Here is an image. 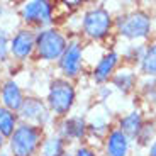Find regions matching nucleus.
<instances>
[{
    "label": "nucleus",
    "mask_w": 156,
    "mask_h": 156,
    "mask_svg": "<svg viewBox=\"0 0 156 156\" xmlns=\"http://www.w3.org/2000/svg\"><path fill=\"white\" fill-rule=\"evenodd\" d=\"M68 36L65 31L59 27L49 26L36 31V49H34V58L37 61H46V63H56L61 58L63 51L68 44Z\"/></svg>",
    "instance_id": "f257e3e1"
},
{
    "label": "nucleus",
    "mask_w": 156,
    "mask_h": 156,
    "mask_svg": "<svg viewBox=\"0 0 156 156\" xmlns=\"http://www.w3.org/2000/svg\"><path fill=\"white\" fill-rule=\"evenodd\" d=\"M20 22L34 31L55 26L56 4L55 0H24L19 7Z\"/></svg>",
    "instance_id": "f03ea898"
},
{
    "label": "nucleus",
    "mask_w": 156,
    "mask_h": 156,
    "mask_svg": "<svg viewBox=\"0 0 156 156\" xmlns=\"http://www.w3.org/2000/svg\"><path fill=\"white\" fill-rule=\"evenodd\" d=\"M43 127L29 122L17 124L9 137V149L12 156H34L43 143Z\"/></svg>",
    "instance_id": "7ed1b4c3"
},
{
    "label": "nucleus",
    "mask_w": 156,
    "mask_h": 156,
    "mask_svg": "<svg viewBox=\"0 0 156 156\" xmlns=\"http://www.w3.org/2000/svg\"><path fill=\"white\" fill-rule=\"evenodd\" d=\"M76 92L70 78H53L48 87V107L58 117L68 115L75 105Z\"/></svg>",
    "instance_id": "20e7f679"
},
{
    "label": "nucleus",
    "mask_w": 156,
    "mask_h": 156,
    "mask_svg": "<svg viewBox=\"0 0 156 156\" xmlns=\"http://www.w3.org/2000/svg\"><path fill=\"white\" fill-rule=\"evenodd\" d=\"M114 19L110 12L104 7H94L83 14L82 17V32L85 37L92 41H102L112 31Z\"/></svg>",
    "instance_id": "39448f33"
},
{
    "label": "nucleus",
    "mask_w": 156,
    "mask_h": 156,
    "mask_svg": "<svg viewBox=\"0 0 156 156\" xmlns=\"http://www.w3.org/2000/svg\"><path fill=\"white\" fill-rule=\"evenodd\" d=\"M115 26L122 37L131 39V41L144 39L151 32V17L143 10H134L119 17Z\"/></svg>",
    "instance_id": "423d86ee"
},
{
    "label": "nucleus",
    "mask_w": 156,
    "mask_h": 156,
    "mask_svg": "<svg viewBox=\"0 0 156 156\" xmlns=\"http://www.w3.org/2000/svg\"><path fill=\"white\" fill-rule=\"evenodd\" d=\"M58 70L65 78H76L83 68V44L80 39H70L61 58L56 61Z\"/></svg>",
    "instance_id": "0eeeda50"
},
{
    "label": "nucleus",
    "mask_w": 156,
    "mask_h": 156,
    "mask_svg": "<svg viewBox=\"0 0 156 156\" xmlns=\"http://www.w3.org/2000/svg\"><path fill=\"white\" fill-rule=\"evenodd\" d=\"M36 49V31L22 26L10 36V58L22 63L34 58Z\"/></svg>",
    "instance_id": "6e6552de"
},
{
    "label": "nucleus",
    "mask_w": 156,
    "mask_h": 156,
    "mask_svg": "<svg viewBox=\"0 0 156 156\" xmlns=\"http://www.w3.org/2000/svg\"><path fill=\"white\" fill-rule=\"evenodd\" d=\"M17 114H19V119L22 122H29V124L39 126V127H44L51 122L49 107L39 97H26L22 107Z\"/></svg>",
    "instance_id": "1a4fd4ad"
},
{
    "label": "nucleus",
    "mask_w": 156,
    "mask_h": 156,
    "mask_svg": "<svg viewBox=\"0 0 156 156\" xmlns=\"http://www.w3.org/2000/svg\"><path fill=\"white\" fill-rule=\"evenodd\" d=\"M24 98H26V95L22 94V88L19 87V83L16 80L7 78V80L2 82V92H0L2 105H5L7 109L14 110V112H19L24 104Z\"/></svg>",
    "instance_id": "9d476101"
},
{
    "label": "nucleus",
    "mask_w": 156,
    "mask_h": 156,
    "mask_svg": "<svg viewBox=\"0 0 156 156\" xmlns=\"http://www.w3.org/2000/svg\"><path fill=\"white\" fill-rule=\"evenodd\" d=\"M87 121L80 115H71V117H63V121L58 126V134L66 141L82 139L87 134Z\"/></svg>",
    "instance_id": "9b49d317"
},
{
    "label": "nucleus",
    "mask_w": 156,
    "mask_h": 156,
    "mask_svg": "<svg viewBox=\"0 0 156 156\" xmlns=\"http://www.w3.org/2000/svg\"><path fill=\"white\" fill-rule=\"evenodd\" d=\"M117 65H119V55L115 51H109L98 59V63L95 65L94 71H92V78L95 83H105L112 78L114 71H115Z\"/></svg>",
    "instance_id": "f8f14e48"
},
{
    "label": "nucleus",
    "mask_w": 156,
    "mask_h": 156,
    "mask_svg": "<svg viewBox=\"0 0 156 156\" xmlns=\"http://www.w3.org/2000/svg\"><path fill=\"white\" fill-rule=\"evenodd\" d=\"M107 156H127L129 153V137L121 129H112L105 139Z\"/></svg>",
    "instance_id": "ddd939ff"
},
{
    "label": "nucleus",
    "mask_w": 156,
    "mask_h": 156,
    "mask_svg": "<svg viewBox=\"0 0 156 156\" xmlns=\"http://www.w3.org/2000/svg\"><path fill=\"white\" fill-rule=\"evenodd\" d=\"M37 153L39 156H63L65 154V139L59 134L44 137Z\"/></svg>",
    "instance_id": "4468645a"
},
{
    "label": "nucleus",
    "mask_w": 156,
    "mask_h": 156,
    "mask_svg": "<svg viewBox=\"0 0 156 156\" xmlns=\"http://www.w3.org/2000/svg\"><path fill=\"white\" fill-rule=\"evenodd\" d=\"M141 127H143V117H141V114L137 110H134V112L127 114L126 117L121 119V127L119 129H121L129 139H136Z\"/></svg>",
    "instance_id": "2eb2a0df"
},
{
    "label": "nucleus",
    "mask_w": 156,
    "mask_h": 156,
    "mask_svg": "<svg viewBox=\"0 0 156 156\" xmlns=\"http://www.w3.org/2000/svg\"><path fill=\"white\" fill-rule=\"evenodd\" d=\"M17 124H19V114L14 110L7 109L5 105L0 104V131L4 133V136L10 137V134L16 131Z\"/></svg>",
    "instance_id": "dca6fc26"
},
{
    "label": "nucleus",
    "mask_w": 156,
    "mask_h": 156,
    "mask_svg": "<svg viewBox=\"0 0 156 156\" xmlns=\"http://www.w3.org/2000/svg\"><path fill=\"white\" fill-rule=\"evenodd\" d=\"M141 71L148 76H156V44H149L144 48V53L141 56Z\"/></svg>",
    "instance_id": "f3484780"
},
{
    "label": "nucleus",
    "mask_w": 156,
    "mask_h": 156,
    "mask_svg": "<svg viewBox=\"0 0 156 156\" xmlns=\"http://www.w3.org/2000/svg\"><path fill=\"white\" fill-rule=\"evenodd\" d=\"M110 80H112V83L121 90V92H126V94L131 92V90L134 88V85H136V76H134V73H131V71H119V73H114Z\"/></svg>",
    "instance_id": "a211bd4d"
},
{
    "label": "nucleus",
    "mask_w": 156,
    "mask_h": 156,
    "mask_svg": "<svg viewBox=\"0 0 156 156\" xmlns=\"http://www.w3.org/2000/svg\"><path fill=\"white\" fill-rule=\"evenodd\" d=\"M10 59V34L5 27H0V63L5 65Z\"/></svg>",
    "instance_id": "6ab92c4d"
},
{
    "label": "nucleus",
    "mask_w": 156,
    "mask_h": 156,
    "mask_svg": "<svg viewBox=\"0 0 156 156\" xmlns=\"http://www.w3.org/2000/svg\"><path fill=\"white\" fill-rule=\"evenodd\" d=\"M153 134H154V126L144 124V122H143V127H141V131H139L136 139L141 146H146V144H149V139L153 137Z\"/></svg>",
    "instance_id": "aec40b11"
},
{
    "label": "nucleus",
    "mask_w": 156,
    "mask_h": 156,
    "mask_svg": "<svg viewBox=\"0 0 156 156\" xmlns=\"http://www.w3.org/2000/svg\"><path fill=\"white\" fill-rule=\"evenodd\" d=\"M59 5H63L65 9H68V10H76V9H80L82 5H85L87 0H56Z\"/></svg>",
    "instance_id": "412c9836"
},
{
    "label": "nucleus",
    "mask_w": 156,
    "mask_h": 156,
    "mask_svg": "<svg viewBox=\"0 0 156 156\" xmlns=\"http://www.w3.org/2000/svg\"><path fill=\"white\" fill-rule=\"evenodd\" d=\"M75 156H97V154H95V151L94 149H90L88 146H78Z\"/></svg>",
    "instance_id": "4be33fe9"
},
{
    "label": "nucleus",
    "mask_w": 156,
    "mask_h": 156,
    "mask_svg": "<svg viewBox=\"0 0 156 156\" xmlns=\"http://www.w3.org/2000/svg\"><path fill=\"white\" fill-rule=\"evenodd\" d=\"M5 141H7V137H5V136H4V133L0 131V151L4 149V146H5Z\"/></svg>",
    "instance_id": "5701e85b"
},
{
    "label": "nucleus",
    "mask_w": 156,
    "mask_h": 156,
    "mask_svg": "<svg viewBox=\"0 0 156 156\" xmlns=\"http://www.w3.org/2000/svg\"><path fill=\"white\" fill-rule=\"evenodd\" d=\"M148 156H156V141L149 146V154Z\"/></svg>",
    "instance_id": "b1692460"
},
{
    "label": "nucleus",
    "mask_w": 156,
    "mask_h": 156,
    "mask_svg": "<svg viewBox=\"0 0 156 156\" xmlns=\"http://www.w3.org/2000/svg\"><path fill=\"white\" fill-rule=\"evenodd\" d=\"M5 16V7H4V4H0V19Z\"/></svg>",
    "instance_id": "393cba45"
},
{
    "label": "nucleus",
    "mask_w": 156,
    "mask_h": 156,
    "mask_svg": "<svg viewBox=\"0 0 156 156\" xmlns=\"http://www.w3.org/2000/svg\"><path fill=\"white\" fill-rule=\"evenodd\" d=\"M63 156H73V154H70V153H66V151H65V154H63Z\"/></svg>",
    "instance_id": "a878e982"
},
{
    "label": "nucleus",
    "mask_w": 156,
    "mask_h": 156,
    "mask_svg": "<svg viewBox=\"0 0 156 156\" xmlns=\"http://www.w3.org/2000/svg\"><path fill=\"white\" fill-rule=\"evenodd\" d=\"M0 92H2V80H0Z\"/></svg>",
    "instance_id": "bb28decb"
},
{
    "label": "nucleus",
    "mask_w": 156,
    "mask_h": 156,
    "mask_svg": "<svg viewBox=\"0 0 156 156\" xmlns=\"http://www.w3.org/2000/svg\"><path fill=\"white\" fill-rule=\"evenodd\" d=\"M144 2H154V0H144Z\"/></svg>",
    "instance_id": "cd10ccee"
},
{
    "label": "nucleus",
    "mask_w": 156,
    "mask_h": 156,
    "mask_svg": "<svg viewBox=\"0 0 156 156\" xmlns=\"http://www.w3.org/2000/svg\"><path fill=\"white\" fill-rule=\"evenodd\" d=\"M0 156H9V154H0Z\"/></svg>",
    "instance_id": "c85d7f7f"
}]
</instances>
